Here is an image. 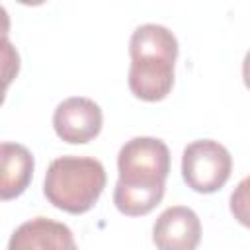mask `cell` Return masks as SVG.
<instances>
[{
    "label": "cell",
    "mask_w": 250,
    "mask_h": 250,
    "mask_svg": "<svg viewBox=\"0 0 250 250\" xmlns=\"http://www.w3.org/2000/svg\"><path fill=\"white\" fill-rule=\"evenodd\" d=\"M105 188V168L90 156H59L45 174L43 193L51 205L70 215L90 211Z\"/></svg>",
    "instance_id": "3957f363"
},
{
    "label": "cell",
    "mask_w": 250,
    "mask_h": 250,
    "mask_svg": "<svg viewBox=\"0 0 250 250\" xmlns=\"http://www.w3.org/2000/svg\"><path fill=\"white\" fill-rule=\"evenodd\" d=\"M10 250H45V248H53V250H72L76 248L72 230L57 221L45 219V217H37L31 219L23 225H20L10 242H8Z\"/></svg>",
    "instance_id": "52a82bcc"
},
{
    "label": "cell",
    "mask_w": 250,
    "mask_h": 250,
    "mask_svg": "<svg viewBox=\"0 0 250 250\" xmlns=\"http://www.w3.org/2000/svg\"><path fill=\"white\" fill-rule=\"evenodd\" d=\"M232 158L230 152L217 141L201 139L184 148L182 178L193 191L215 193L230 178Z\"/></svg>",
    "instance_id": "277c9868"
},
{
    "label": "cell",
    "mask_w": 250,
    "mask_h": 250,
    "mask_svg": "<svg viewBox=\"0 0 250 250\" xmlns=\"http://www.w3.org/2000/svg\"><path fill=\"white\" fill-rule=\"evenodd\" d=\"M20 72V55L12 41L8 37H0V78L8 84L14 82V78Z\"/></svg>",
    "instance_id": "9c48e42d"
},
{
    "label": "cell",
    "mask_w": 250,
    "mask_h": 250,
    "mask_svg": "<svg viewBox=\"0 0 250 250\" xmlns=\"http://www.w3.org/2000/svg\"><path fill=\"white\" fill-rule=\"evenodd\" d=\"M102 109L100 105L82 96L66 98L53 113V127L61 141L70 145H84L98 137L102 131Z\"/></svg>",
    "instance_id": "5b68a950"
},
{
    "label": "cell",
    "mask_w": 250,
    "mask_h": 250,
    "mask_svg": "<svg viewBox=\"0 0 250 250\" xmlns=\"http://www.w3.org/2000/svg\"><path fill=\"white\" fill-rule=\"evenodd\" d=\"M201 240V223L193 209L174 205L152 227V242L162 250H193Z\"/></svg>",
    "instance_id": "8992f818"
},
{
    "label": "cell",
    "mask_w": 250,
    "mask_h": 250,
    "mask_svg": "<svg viewBox=\"0 0 250 250\" xmlns=\"http://www.w3.org/2000/svg\"><path fill=\"white\" fill-rule=\"evenodd\" d=\"M20 4H25V6H41L43 2H47V0H18Z\"/></svg>",
    "instance_id": "7c38bea8"
},
{
    "label": "cell",
    "mask_w": 250,
    "mask_h": 250,
    "mask_svg": "<svg viewBox=\"0 0 250 250\" xmlns=\"http://www.w3.org/2000/svg\"><path fill=\"white\" fill-rule=\"evenodd\" d=\"M33 156L20 143L0 145V201L20 197L33 178Z\"/></svg>",
    "instance_id": "ba28073f"
},
{
    "label": "cell",
    "mask_w": 250,
    "mask_h": 250,
    "mask_svg": "<svg viewBox=\"0 0 250 250\" xmlns=\"http://www.w3.org/2000/svg\"><path fill=\"white\" fill-rule=\"evenodd\" d=\"M129 88L145 102L164 100L174 86V64L178 41L174 33L158 23L139 25L129 41Z\"/></svg>",
    "instance_id": "7a4b0ae2"
},
{
    "label": "cell",
    "mask_w": 250,
    "mask_h": 250,
    "mask_svg": "<svg viewBox=\"0 0 250 250\" xmlns=\"http://www.w3.org/2000/svg\"><path fill=\"white\" fill-rule=\"evenodd\" d=\"M10 33V16L4 6H0V37H8Z\"/></svg>",
    "instance_id": "30bf717a"
},
{
    "label": "cell",
    "mask_w": 250,
    "mask_h": 250,
    "mask_svg": "<svg viewBox=\"0 0 250 250\" xmlns=\"http://www.w3.org/2000/svg\"><path fill=\"white\" fill-rule=\"evenodd\" d=\"M119 180L113 189L115 207L127 217L150 213L164 197L170 172V150L154 137L127 141L117 156Z\"/></svg>",
    "instance_id": "6da1fadb"
},
{
    "label": "cell",
    "mask_w": 250,
    "mask_h": 250,
    "mask_svg": "<svg viewBox=\"0 0 250 250\" xmlns=\"http://www.w3.org/2000/svg\"><path fill=\"white\" fill-rule=\"evenodd\" d=\"M8 82H4L2 78H0V105L4 104V100H6V90H8Z\"/></svg>",
    "instance_id": "8fae6325"
}]
</instances>
